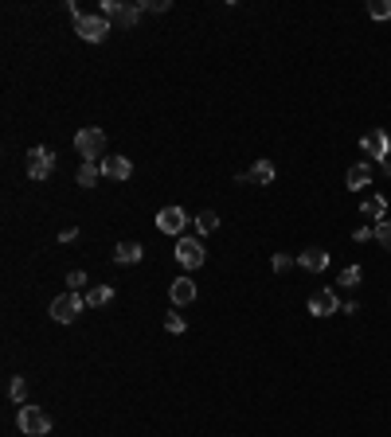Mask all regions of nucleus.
<instances>
[{
	"label": "nucleus",
	"mask_w": 391,
	"mask_h": 437,
	"mask_svg": "<svg viewBox=\"0 0 391 437\" xmlns=\"http://www.w3.org/2000/svg\"><path fill=\"white\" fill-rule=\"evenodd\" d=\"M360 278H364V269H360V266H349V269H340V285H344V289H356L360 285Z\"/></svg>",
	"instance_id": "obj_21"
},
{
	"label": "nucleus",
	"mask_w": 391,
	"mask_h": 437,
	"mask_svg": "<svg viewBox=\"0 0 391 437\" xmlns=\"http://www.w3.org/2000/svg\"><path fill=\"white\" fill-rule=\"evenodd\" d=\"M157 227L164 230V235H184V227H188V211L184 207H161V215H157Z\"/></svg>",
	"instance_id": "obj_9"
},
{
	"label": "nucleus",
	"mask_w": 391,
	"mask_h": 437,
	"mask_svg": "<svg viewBox=\"0 0 391 437\" xmlns=\"http://www.w3.org/2000/svg\"><path fill=\"white\" fill-rule=\"evenodd\" d=\"M375 242H380L383 250H391V218H383V223H375Z\"/></svg>",
	"instance_id": "obj_24"
},
{
	"label": "nucleus",
	"mask_w": 391,
	"mask_h": 437,
	"mask_svg": "<svg viewBox=\"0 0 391 437\" xmlns=\"http://www.w3.org/2000/svg\"><path fill=\"white\" fill-rule=\"evenodd\" d=\"M368 16L372 20H391V0H368Z\"/></svg>",
	"instance_id": "obj_22"
},
{
	"label": "nucleus",
	"mask_w": 391,
	"mask_h": 437,
	"mask_svg": "<svg viewBox=\"0 0 391 437\" xmlns=\"http://www.w3.org/2000/svg\"><path fill=\"white\" fill-rule=\"evenodd\" d=\"M86 309V301L78 293H63L52 301V316L59 320V324H71V320H78V312Z\"/></svg>",
	"instance_id": "obj_4"
},
{
	"label": "nucleus",
	"mask_w": 391,
	"mask_h": 437,
	"mask_svg": "<svg viewBox=\"0 0 391 437\" xmlns=\"http://www.w3.org/2000/svg\"><path fill=\"white\" fill-rule=\"evenodd\" d=\"M172 254H176V261L184 269H200V266H204V242H200V238H180Z\"/></svg>",
	"instance_id": "obj_7"
},
{
	"label": "nucleus",
	"mask_w": 391,
	"mask_h": 437,
	"mask_svg": "<svg viewBox=\"0 0 391 437\" xmlns=\"http://www.w3.org/2000/svg\"><path fill=\"white\" fill-rule=\"evenodd\" d=\"M75 238H78L75 227H63V230H59V242H75Z\"/></svg>",
	"instance_id": "obj_30"
},
{
	"label": "nucleus",
	"mask_w": 391,
	"mask_h": 437,
	"mask_svg": "<svg viewBox=\"0 0 391 437\" xmlns=\"http://www.w3.org/2000/svg\"><path fill=\"white\" fill-rule=\"evenodd\" d=\"M352 238H356V242H368V238H375V227H372V230H368V227H356V230H352Z\"/></svg>",
	"instance_id": "obj_29"
},
{
	"label": "nucleus",
	"mask_w": 391,
	"mask_h": 437,
	"mask_svg": "<svg viewBox=\"0 0 391 437\" xmlns=\"http://www.w3.org/2000/svg\"><path fill=\"white\" fill-rule=\"evenodd\" d=\"M360 211H364L368 218H380V223H383V215H387V199H383V195H368V199L360 203Z\"/></svg>",
	"instance_id": "obj_19"
},
{
	"label": "nucleus",
	"mask_w": 391,
	"mask_h": 437,
	"mask_svg": "<svg viewBox=\"0 0 391 437\" xmlns=\"http://www.w3.org/2000/svg\"><path fill=\"white\" fill-rule=\"evenodd\" d=\"M298 266L309 269V273H321V269L329 266V250H321V246H309V250H301Z\"/></svg>",
	"instance_id": "obj_13"
},
{
	"label": "nucleus",
	"mask_w": 391,
	"mask_h": 437,
	"mask_svg": "<svg viewBox=\"0 0 391 437\" xmlns=\"http://www.w3.org/2000/svg\"><path fill=\"white\" fill-rule=\"evenodd\" d=\"M344 184H349L352 192H360V187L372 184V172H368V164H352V168L344 172Z\"/></svg>",
	"instance_id": "obj_17"
},
{
	"label": "nucleus",
	"mask_w": 391,
	"mask_h": 437,
	"mask_svg": "<svg viewBox=\"0 0 391 437\" xmlns=\"http://www.w3.org/2000/svg\"><path fill=\"white\" fill-rule=\"evenodd\" d=\"M75 32H78V39H86V43H102L106 32H110V20L106 16H78Z\"/></svg>",
	"instance_id": "obj_5"
},
{
	"label": "nucleus",
	"mask_w": 391,
	"mask_h": 437,
	"mask_svg": "<svg viewBox=\"0 0 391 437\" xmlns=\"http://www.w3.org/2000/svg\"><path fill=\"white\" fill-rule=\"evenodd\" d=\"M215 227H219V215H215V211H200V215H196V230H200V235H212Z\"/></svg>",
	"instance_id": "obj_20"
},
{
	"label": "nucleus",
	"mask_w": 391,
	"mask_h": 437,
	"mask_svg": "<svg viewBox=\"0 0 391 437\" xmlns=\"http://www.w3.org/2000/svg\"><path fill=\"white\" fill-rule=\"evenodd\" d=\"M184 316H180V312H169V316H164V332H172V336H184Z\"/></svg>",
	"instance_id": "obj_23"
},
{
	"label": "nucleus",
	"mask_w": 391,
	"mask_h": 437,
	"mask_svg": "<svg viewBox=\"0 0 391 437\" xmlns=\"http://www.w3.org/2000/svg\"><path fill=\"white\" fill-rule=\"evenodd\" d=\"M98 16L118 20L121 27H137V20H141V4H121V0H102V12H98Z\"/></svg>",
	"instance_id": "obj_3"
},
{
	"label": "nucleus",
	"mask_w": 391,
	"mask_h": 437,
	"mask_svg": "<svg viewBox=\"0 0 391 437\" xmlns=\"http://www.w3.org/2000/svg\"><path fill=\"white\" fill-rule=\"evenodd\" d=\"M141 12H169V0H141Z\"/></svg>",
	"instance_id": "obj_28"
},
{
	"label": "nucleus",
	"mask_w": 391,
	"mask_h": 437,
	"mask_svg": "<svg viewBox=\"0 0 391 437\" xmlns=\"http://www.w3.org/2000/svg\"><path fill=\"white\" fill-rule=\"evenodd\" d=\"M75 152H78L83 160H102V152H106V133H102V129H94V125L78 129V133H75Z\"/></svg>",
	"instance_id": "obj_1"
},
{
	"label": "nucleus",
	"mask_w": 391,
	"mask_h": 437,
	"mask_svg": "<svg viewBox=\"0 0 391 437\" xmlns=\"http://www.w3.org/2000/svg\"><path fill=\"white\" fill-rule=\"evenodd\" d=\"M83 301H86V309H102V304L114 301V289H110V285H90Z\"/></svg>",
	"instance_id": "obj_16"
},
{
	"label": "nucleus",
	"mask_w": 391,
	"mask_h": 437,
	"mask_svg": "<svg viewBox=\"0 0 391 437\" xmlns=\"http://www.w3.org/2000/svg\"><path fill=\"white\" fill-rule=\"evenodd\" d=\"M86 281H90V278H86L83 269H71V273H67V285H71V293H78V289H86Z\"/></svg>",
	"instance_id": "obj_26"
},
{
	"label": "nucleus",
	"mask_w": 391,
	"mask_h": 437,
	"mask_svg": "<svg viewBox=\"0 0 391 437\" xmlns=\"http://www.w3.org/2000/svg\"><path fill=\"white\" fill-rule=\"evenodd\" d=\"M16 426L24 429L28 437H43V433H52V418H47V410H40V406H20Z\"/></svg>",
	"instance_id": "obj_2"
},
{
	"label": "nucleus",
	"mask_w": 391,
	"mask_h": 437,
	"mask_svg": "<svg viewBox=\"0 0 391 437\" xmlns=\"http://www.w3.org/2000/svg\"><path fill=\"white\" fill-rule=\"evenodd\" d=\"M340 312H344V316H352V312H360V304L356 301H344V304H340Z\"/></svg>",
	"instance_id": "obj_31"
},
{
	"label": "nucleus",
	"mask_w": 391,
	"mask_h": 437,
	"mask_svg": "<svg viewBox=\"0 0 391 437\" xmlns=\"http://www.w3.org/2000/svg\"><path fill=\"white\" fill-rule=\"evenodd\" d=\"M239 184H274V164L270 160H255V164L239 176Z\"/></svg>",
	"instance_id": "obj_12"
},
{
	"label": "nucleus",
	"mask_w": 391,
	"mask_h": 437,
	"mask_svg": "<svg viewBox=\"0 0 391 437\" xmlns=\"http://www.w3.org/2000/svg\"><path fill=\"white\" fill-rule=\"evenodd\" d=\"M360 149H364L368 156H375V160L383 164V160L391 156V137L383 133V129H372V133H364V137H360Z\"/></svg>",
	"instance_id": "obj_8"
},
{
	"label": "nucleus",
	"mask_w": 391,
	"mask_h": 437,
	"mask_svg": "<svg viewBox=\"0 0 391 437\" xmlns=\"http://www.w3.org/2000/svg\"><path fill=\"white\" fill-rule=\"evenodd\" d=\"M141 258H145V250L137 242H118L114 246V261H118V266H137Z\"/></svg>",
	"instance_id": "obj_15"
},
{
	"label": "nucleus",
	"mask_w": 391,
	"mask_h": 437,
	"mask_svg": "<svg viewBox=\"0 0 391 437\" xmlns=\"http://www.w3.org/2000/svg\"><path fill=\"white\" fill-rule=\"evenodd\" d=\"M309 312L313 316H332V312H340V301L332 289H317L313 297H309Z\"/></svg>",
	"instance_id": "obj_10"
},
{
	"label": "nucleus",
	"mask_w": 391,
	"mask_h": 437,
	"mask_svg": "<svg viewBox=\"0 0 391 437\" xmlns=\"http://www.w3.org/2000/svg\"><path fill=\"white\" fill-rule=\"evenodd\" d=\"M169 297H172V304H192L196 301V281L192 278H176L169 285Z\"/></svg>",
	"instance_id": "obj_14"
},
{
	"label": "nucleus",
	"mask_w": 391,
	"mask_h": 437,
	"mask_svg": "<svg viewBox=\"0 0 391 437\" xmlns=\"http://www.w3.org/2000/svg\"><path fill=\"white\" fill-rule=\"evenodd\" d=\"M8 395H12V402H24V395H28V383H24L20 375L8 383Z\"/></svg>",
	"instance_id": "obj_25"
},
{
	"label": "nucleus",
	"mask_w": 391,
	"mask_h": 437,
	"mask_svg": "<svg viewBox=\"0 0 391 437\" xmlns=\"http://www.w3.org/2000/svg\"><path fill=\"white\" fill-rule=\"evenodd\" d=\"M270 266L278 269V273H286V269L294 266V258H289V254H274V258H270Z\"/></svg>",
	"instance_id": "obj_27"
},
{
	"label": "nucleus",
	"mask_w": 391,
	"mask_h": 437,
	"mask_svg": "<svg viewBox=\"0 0 391 437\" xmlns=\"http://www.w3.org/2000/svg\"><path fill=\"white\" fill-rule=\"evenodd\" d=\"M98 164H102V176H106V180H129V176H133V164H129V156H102Z\"/></svg>",
	"instance_id": "obj_11"
},
{
	"label": "nucleus",
	"mask_w": 391,
	"mask_h": 437,
	"mask_svg": "<svg viewBox=\"0 0 391 437\" xmlns=\"http://www.w3.org/2000/svg\"><path fill=\"white\" fill-rule=\"evenodd\" d=\"M102 176V164L98 160H83V168H78V187H94Z\"/></svg>",
	"instance_id": "obj_18"
},
{
	"label": "nucleus",
	"mask_w": 391,
	"mask_h": 437,
	"mask_svg": "<svg viewBox=\"0 0 391 437\" xmlns=\"http://www.w3.org/2000/svg\"><path fill=\"white\" fill-rule=\"evenodd\" d=\"M55 172V156L43 144H35V149H28V176L32 180H47Z\"/></svg>",
	"instance_id": "obj_6"
}]
</instances>
